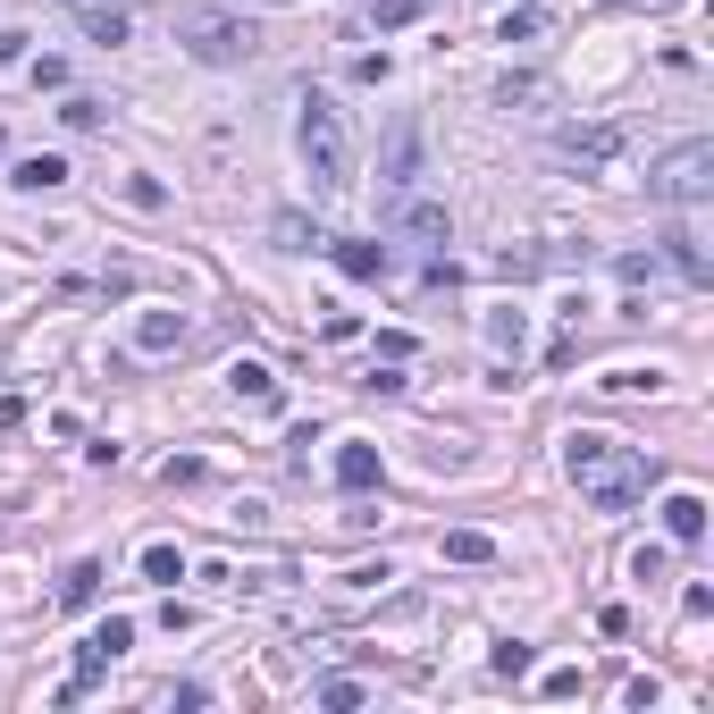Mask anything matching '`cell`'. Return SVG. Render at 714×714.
Listing matches in <instances>:
<instances>
[{
    "label": "cell",
    "instance_id": "cell-1",
    "mask_svg": "<svg viewBox=\"0 0 714 714\" xmlns=\"http://www.w3.org/2000/svg\"><path fill=\"white\" fill-rule=\"evenodd\" d=\"M564 470H572V488H581V505H597V513H631L647 488H656V454L631 446V437H614V429H572L564 437Z\"/></svg>",
    "mask_w": 714,
    "mask_h": 714
},
{
    "label": "cell",
    "instance_id": "cell-2",
    "mask_svg": "<svg viewBox=\"0 0 714 714\" xmlns=\"http://www.w3.org/2000/svg\"><path fill=\"white\" fill-rule=\"evenodd\" d=\"M295 151H303V177L320 194H345L354 186V135H345V110L328 93H303L295 110Z\"/></svg>",
    "mask_w": 714,
    "mask_h": 714
},
{
    "label": "cell",
    "instance_id": "cell-3",
    "mask_svg": "<svg viewBox=\"0 0 714 714\" xmlns=\"http://www.w3.org/2000/svg\"><path fill=\"white\" fill-rule=\"evenodd\" d=\"M177 42H186L202 68H245V59L261 51L252 18H227V9H177Z\"/></svg>",
    "mask_w": 714,
    "mask_h": 714
},
{
    "label": "cell",
    "instance_id": "cell-4",
    "mask_svg": "<svg viewBox=\"0 0 714 714\" xmlns=\"http://www.w3.org/2000/svg\"><path fill=\"white\" fill-rule=\"evenodd\" d=\"M706 186H714V143H681L673 160L647 177V194L673 202V210H697V202H706Z\"/></svg>",
    "mask_w": 714,
    "mask_h": 714
},
{
    "label": "cell",
    "instance_id": "cell-5",
    "mask_svg": "<svg viewBox=\"0 0 714 714\" xmlns=\"http://www.w3.org/2000/svg\"><path fill=\"white\" fill-rule=\"evenodd\" d=\"M413 186H420V118H395L387 127V194L404 202Z\"/></svg>",
    "mask_w": 714,
    "mask_h": 714
},
{
    "label": "cell",
    "instance_id": "cell-6",
    "mask_svg": "<svg viewBox=\"0 0 714 714\" xmlns=\"http://www.w3.org/2000/svg\"><path fill=\"white\" fill-rule=\"evenodd\" d=\"M127 647H135V622H118V614H110L93 639H85V656H76V690H85V681H101L118 656H127ZM76 690H68V697H76Z\"/></svg>",
    "mask_w": 714,
    "mask_h": 714
},
{
    "label": "cell",
    "instance_id": "cell-7",
    "mask_svg": "<svg viewBox=\"0 0 714 714\" xmlns=\"http://www.w3.org/2000/svg\"><path fill=\"white\" fill-rule=\"evenodd\" d=\"M664 529H673L681 546H697V538H706V496H690V488L664 496Z\"/></svg>",
    "mask_w": 714,
    "mask_h": 714
},
{
    "label": "cell",
    "instance_id": "cell-8",
    "mask_svg": "<svg viewBox=\"0 0 714 714\" xmlns=\"http://www.w3.org/2000/svg\"><path fill=\"white\" fill-rule=\"evenodd\" d=\"M395 219H404V236H420V245H446V236H454V227H446V210H437V202H404Z\"/></svg>",
    "mask_w": 714,
    "mask_h": 714
},
{
    "label": "cell",
    "instance_id": "cell-9",
    "mask_svg": "<svg viewBox=\"0 0 714 714\" xmlns=\"http://www.w3.org/2000/svg\"><path fill=\"white\" fill-rule=\"evenodd\" d=\"M337 488H354V496L378 488V454H370V446H345V454H337Z\"/></svg>",
    "mask_w": 714,
    "mask_h": 714
},
{
    "label": "cell",
    "instance_id": "cell-10",
    "mask_svg": "<svg viewBox=\"0 0 714 714\" xmlns=\"http://www.w3.org/2000/svg\"><path fill=\"white\" fill-rule=\"evenodd\" d=\"M18 186H26V194H51V186H68V160H59V151H42V160H18Z\"/></svg>",
    "mask_w": 714,
    "mask_h": 714
},
{
    "label": "cell",
    "instance_id": "cell-11",
    "mask_svg": "<svg viewBox=\"0 0 714 714\" xmlns=\"http://www.w3.org/2000/svg\"><path fill=\"white\" fill-rule=\"evenodd\" d=\"M101 597V564H68L59 572V605H93Z\"/></svg>",
    "mask_w": 714,
    "mask_h": 714
},
{
    "label": "cell",
    "instance_id": "cell-12",
    "mask_svg": "<svg viewBox=\"0 0 714 714\" xmlns=\"http://www.w3.org/2000/svg\"><path fill=\"white\" fill-rule=\"evenodd\" d=\"M564 151H572V160H614V151H622V127H588V135H564Z\"/></svg>",
    "mask_w": 714,
    "mask_h": 714
},
{
    "label": "cell",
    "instance_id": "cell-13",
    "mask_svg": "<svg viewBox=\"0 0 714 714\" xmlns=\"http://www.w3.org/2000/svg\"><path fill=\"white\" fill-rule=\"evenodd\" d=\"M345 278H387V245H337Z\"/></svg>",
    "mask_w": 714,
    "mask_h": 714
},
{
    "label": "cell",
    "instance_id": "cell-14",
    "mask_svg": "<svg viewBox=\"0 0 714 714\" xmlns=\"http://www.w3.org/2000/svg\"><path fill=\"white\" fill-rule=\"evenodd\" d=\"M227 387L245 395V404H269V395H278V378H269L261 361H236V370H227Z\"/></svg>",
    "mask_w": 714,
    "mask_h": 714
},
{
    "label": "cell",
    "instance_id": "cell-15",
    "mask_svg": "<svg viewBox=\"0 0 714 714\" xmlns=\"http://www.w3.org/2000/svg\"><path fill=\"white\" fill-rule=\"evenodd\" d=\"M446 555H454V564H496V538H479V529H454Z\"/></svg>",
    "mask_w": 714,
    "mask_h": 714
},
{
    "label": "cell",
    "instance_id": "cell-16",
    "mask_svg": "<svg viewBox=\"0 0 714 714\" xmlns=\"http://www.w3.org/2000/svg\"><path fill=\"white\" fill-rule=\"evenodd\" d=\"M85 34H93V42H127V9H93V18H85Z\"/></svg>",
    "mask_w": 714,
    "mask_h": 714
},
{
    "label": "cell",
    "instance_id": "cell-17",
    "mask_svg": "<svg viewBox=\"0 0 714 714\" xmlns=\"http://www.w3.org/2000/svg\"><path fill=\"white\" fill-rule=\"evenodd\" d=\"M538 26H546V18H538V9H513V18H505V26H496V42H529V34H538Z\"/></svg>",
    "mask_w": 714,
    "mask_h": 714
},
{
    "label": "cell",
    "instance_id": "cell-18",
    "mask_svg": "<svg viewBox=\"0 0 714 714\" xmlns=\"http://www.w3.org/2000/svg\"><path fill=\"white\" fill-rule=\"evenodd\" d=\"M143 572H151V581H177L186 564H177V546H143Z\"/></svg>",
    "mask_w": 714,
    "mask_h": 714
},
{
    "label": "cell",
    "instance_id": "cell-19",
    "mask_svg": "<svg viewBox=\"0 0 714 714\" xmlns=\"http://www.w3.org/2000/svg\"><path fill=\"white\" fill-rule=\"evenodd\" d=\"M269 9H286V0H269Z\"/></svg>",
    "mask_w": 714,
    "mask_h": 714
}]
</instances>
